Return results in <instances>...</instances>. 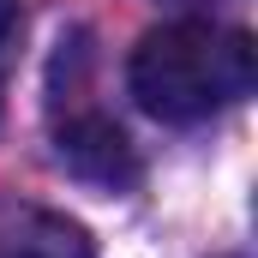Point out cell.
<instances>
[{"label": "cell", "mask_w": 258, "mask_h": 258, "mask_svg": "<svg viewBox=\"0 0 258 258\" xmlns=\"http://www.w3.org/2000/svg\"><path fill=\"white\" fill-rule=\"evenodd\" d=\"M54 156H60L66 174L90 180V186H132L138 180V156H132V138L108 114H72L54 126Z\"/></svg>", "instance_id": "obj_2"}, {"label": "cell", "mask_w": 258, "mask_h": 258, "mask_svg": "<svg viewBox=\"0 0 258 258\" xmlns=\"http://www.w3.org/2000/svg\"><path fill=\"white\" fill-rule=\"evenodd\" d=\"M252 78H258L252 36L228 30V24H204V18L156 24L132 48V66H126L138 108L168 126H198V120L246 102Z\"/></svg>", "instance_id": "obj_1"}, {"label": "cell", "mask_w": 258, "mask_h": 258, "mask_svg": "<svg viewBox=\"0 0 258 258\" xmlns=\"http://www.w3.org/2000/svg\"><path fill=\"white\" fill-rule=\"evenodd\" d=\"M0 258H96V246L60 210L18 204V210H0Z\"/></svg>", "instance_id": "obj_3"}, {"label": "cell", "mask_w": 258, "mask_h": 258, "mask_svg": "<svg viewBox=\"0 0 258 258\" xmlns=\"http://www.w3.org/2000/svg\"><path fill=\"white\" fill-rule=\"evenodd\" d=\"M12 30H18V0H0V60L12 48Z\"/></svg>", "instance_id": "obj_4"}]
</instances>
